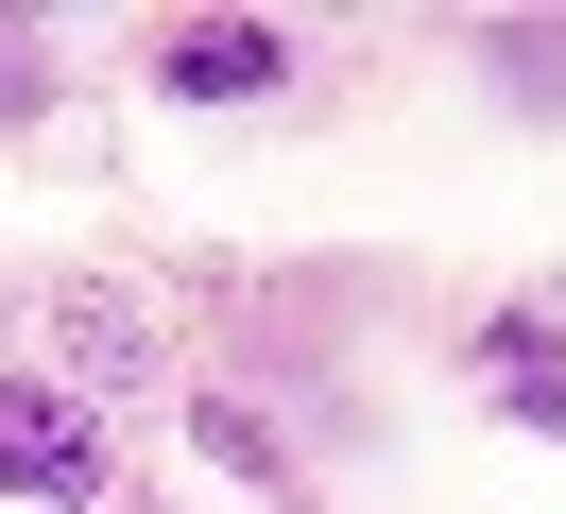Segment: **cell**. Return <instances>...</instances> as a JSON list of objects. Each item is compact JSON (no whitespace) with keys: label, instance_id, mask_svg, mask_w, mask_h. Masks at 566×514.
Here are the masks:
<instances>
[{"label":"cell","instance_id":"6da1fadb","mask_svg":"<svg viewBox=\"0 0 566 514\" xmlns=\"http://www.w3.org/2000/svg\"><path fill=\"white\" fill-rule=\"evenodd\" d=\"M0 497H104V429L52 377H0Z\"/></svg>","mask_w":566,"mask_h":514},{"label":"cell","instance_id":"7a4b0ae2","mask_svg":"<svg viewBox=\"0 0 566 514\" xmlns=\"http://www.w3.org/2000/svg\"><path fill=\"white\" fill-rule=\"evenodd\" d=\"M275 69H292V34H258V18H189L155 86H172V103H258Z\"/></svg>","mask_w":566,"mask_h":514},{"label":"cell","instance_id":"3957f363","mask_svg":"<svg viewBox=\"0 0 566 514\" xmlns=\"http://www.w3.org/2000/svg\"><path fill=\"white\" fill-rule=\"evenodd\" d=\"M35 103H52V34H35V18H0V120H35Z\"/></svg>","mask_w":566,"mask_h":514}]
</instances>
